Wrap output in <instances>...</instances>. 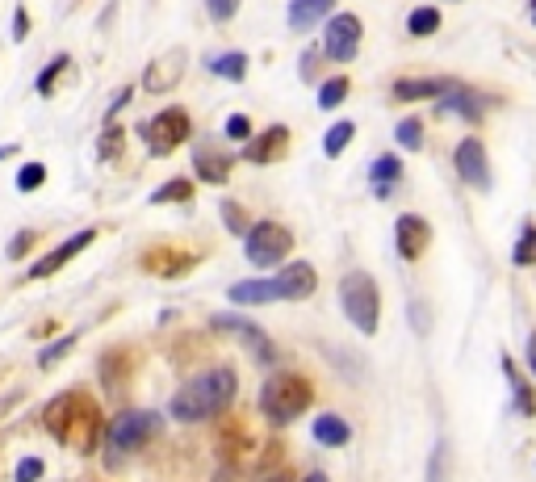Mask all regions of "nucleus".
I'll use <instances>...</instances> for the list:
<instances>
[{"mask_svg":"<svg viewBox=\"0 0 536 482\" xmlns=\"http://www.w3.org/2000/svg\"><path fill=\"white\" fill-rule=\"evenodd\" d=\"M43 424L51 428V437L59 445H67L72 453L80 457H93L101 449V440H105V424H101V407L93 395L84 390H63L46 403L43 411Z\"/></svg>","mask_w":536,"mask_h":482,"instance_id":"f257e3e1","label":"nucleus"},{"mask_svg":"<svg viewBox=\"0 0 536 482\" xmlns=\"http://www.w3.org/2000/svg\"><path fill=\"white\" fill-rule=\"evenodd\" d=\"M235 390H239V373L227 369V365H219V369H210V373H201V378H193V382L180 386V390L172 395V403H168V416H172L176 424H201V419H214L235 403Z\"/></svg>","mask_w":536,"mask_h":482,"instance_id":"f03ea898","label":"nucleus"},{"mask_svg":"<svg viewBox=\"0 0 536 482\" xmlns=\"http://www.w3.org/2000/svg\"><path fill=\"white\" fill-rule=\"evenodd\" d=\"M310 403H315V390L297 373H273L260 386V411L268 416V424H294Z\"/></svg>","mask_w":536,"mask_h":482,"instance_id":"7ed1b4c3","label":"nucleus"},{"mask_svg":"<svg viewBox=\"0 0 536 482\" xmlns=\"http://www.w3.org/2000/svg\"><path fill=\"white\" fill-rule=\"evenodd\" d=\"M155 432H160V416L155 411H122L105 428V457H110V466H122V457L139 453Z\"/></svg>","mask_w":536,"mask_h":482,"instance_id":"20e7f679","label":"nucleus"},{"mask_svg":"<svg viewBox=\"0 0 536 482\" xmlns=\"http://www.w3.org/2000/svg\"><path fill=\"white\" fill-rule=\"evenodd\" d=\"M339 302H344V315L352 319V328L373 336L377 331V319H382V294H377V281L369 273H348L339 281Z\"/></svg>","mask_w":536,"mask_h":482,"instance_id":"39448f33","label":"nucleus"},{"mask_svg":"<svg viewBox=\"0 0 536 482\" xmlns=\"http://www.w3.org/2000/svg\"><path fill=\"white\" fill-rule=\"evenodd\" d=\"M189 131H193V126H189V113L180 110V105H168V110H160L155 118H147L139 126V134L151 155H172L176 147L189 139Z\"/></svg>","mask_w":536,"mask_h":482,"instance_id":"423d86ee","label":"nucleus"},{"mask_svg":"<svg viewBox=\"0 0 536 482\" xmlns=\"http://www.w3.org/2000/svg\"><path fill=\"white\" fill-rule=\"evenodd\" d=\"M289 248H294V235H289V227H281V222H256V227L248 231V243H243V252H248V261H252L256 269L281 264L285 256H289Z\"/></svg>","mask_w":536,"mask_h":482,"instance_id":"0eeeda50","label":"nucleus"},{"mask_svg":"<svg viewBox=\"0 0 536 482\" xmlns=\"http://www.w3.org/2000/svg\"><path fill=\"white\" fill-rule=\"evenodd\" d=\"M323 51L336 64L356 59V51H361V17L356 13H336L327 22V30H323Z\"/></svg>","mask_w":536,"mask_h":482,"instance_id":"6e6552de","label":"nucleus"},{"mask_svg":"<svg viewBox=\"0 0 536 482\" xmlns=\"http://www.w3.org/2000/svg\"><path fill=\"white\" fill-rule=\"evenodd\" d=\"M214 328L219 331H227V336H239L243 344H248V352H252L260 365H268L277 357V349H273V340L264 336L260 328H256L252 319H243V315H214Z\"/></svg>","mask_w":536,"mask_h":482,"instance_id":"1a4fd4ad","label":"nucleus"},{"mask_svg":"<svg viewBox=\"0 0 536 482\" xmlns=\"http://www.w3.org/2000/svg\"><path fill=\"white\" fill-rule=\"evenodd\" d=\"M453 164H457L461 181L473 189H491V164H486V147L478 139H461L457 152H453Z\"/></svg>","mask_w":536,"mask_h":482,"instance_id":"9d476101","label":"nucleus"},{"mask_svg":"<svg viewBox=\"0 0 536 482\" xmlns=\"http://www.w3.org/2000/svg\"><path fill=\"white\" fill-rule=\"evenodd\" d=\"M180 76H185V51H180V46H172L168 55L151 59L147 76H142V88H147V93H168V88L180 84Z\"/></svg>","mask_w":536,"mask_h":482,"instance_id":"9b49d317","label":"nucleus"},{"mask_svg":"<svg viewBox=\"0 0 536 482\" xmlns=\"http://www.w3.org/2000/svg\"><path fill=\"white\" fill-rule=\"evenodd\" d=\"M285 152H289V131H285V126H268L264 134L248 139L243 160H248V164H277V160H285Z\"/></svg>","mask_w":536,"mask_h":482,"instance_id":"f8f14e48","label":"nucleus"},{"mask_svg":"<svg viewBox=\"0 0 536 482\" xmlns=\"http://www.w3.org/2000/svg\"><path fill=\"white\" fill-rule=\"evenodd\" d=\"M93 240H97V231H93V227L76 231V235H72L67 243H59L55 252H51V256H43V261L34 264V269H30V277H51V273H59V269H63L67 261H76V256L84 252V248H88Z\"/></svg>","mask_w":536,"mask_h":482,"instance_id":"ddd939ff","label":"nucleus"},{"mask_svg":"<svg viewBox=\"0 0 536 482\" xmlns=\"http://www.w3.org/2000/svg\"><path fill=\"white\" fill-rule=\"evenodd\" d=\"M277 285H281V302H302V298L315 294V269H310L307 261H294V264H285L281 273H277Z\"/></svg>","mask_w":536,"mask_h":482,"instance_id":"4468645a","label":"nucleus"},{"mask_svg":"<svg viewBox=\"0 0 536 482\" xmlns=\"http://www.w3.org/2000/svg\"><path fill=\"white\" fill-rule=\"evenodd\" d=\"M395 240H398V252H403V261H419V256L427 252L432 231H427V222L419 219V214H403V219L395 222Z\"/></svg>","mask_w":536,"mask_h":482,"instance_id":"2eb2a0df","label":"nucleus"},{"mask_svg":"<svg viewBox=\"0 0 536 482\" xmlns=\"http://www.w3.org/2000/svg\"><path fill=\"white\" fill-rule=\"evenodd\" d=\"M193 264H198V256L176 252V248H151V252L142 256V269L155 277H180V273H189Z\"/></svg>","mask_w":536,"mask_h":482,"instance_id":"dca6fc26","label":"nucleus"},{"mask_svg":"<svg viewBox=\"0 0 536 482\" xmlns=\"http://www.w3.org/2000/svg\"><path fill=\"white\" fill-rule=\"evenodd\" d=\"M230 302H235V307H264V302H281V285H277V277H264V281H235V285H230Z\"/></svg>","mask_w":536,"mask_h":482,"instance_id":"f3484780","label":"nucleus"},{"mask_svg":"<svg viewBox=\"0 0 536 482\" xmlns=\"http://www.w3.org/2000/svg\"><path fill=\"white\" fill-rule=\"evenodd\" d=\"M230 164H235L230 155L214 152V147H206V143H201V147H198V155H193V168H198V176L206 181V185H227Z\"/></svg>","mask_w":536,"mask_h":482,"instance_id":"a211bd4d","label":"nucleus"},{"mask_svg":"<svg viewBox=\"0 0 536 482\" xmlns=\"http://www.w3.org/2000/svg\"><path fill=\"white\" fill-rule=\"evenodd\" d=\"M331 9H336V0H294L289 5V30H315Z\"/></svg>","mask_w":536,"mask_h":482,"instance_id":"6ab92c4d","label":"nucleus"},{"mask_svg":"<svg viewBox=\"0 0 536 482\" xmlns=\"http://www.w3.org/2000/svg\"><path fill=\"white\" fill-rule=\"evenodd\" d=\"M440 113H461L465 122H478L482 118V97L478 93H470V88L453 84L444 97H440Z\"/></svg>","mask_w":536,"mask_h":482,"instance_id":"aec40b11","label":"nucleus"},{"mask_svg":"<svg viewBox=\"0 0 536 482\" xmlns=\"http://www.w3.org/2000/svg\"><path fill=\"white\" fill-rule=\"evenodd\" d=\"M315 440H318V445H327V449H339V445H348V440H352L348 419H339V416H318V419H315Z\"/></svg>","mask_w":536,"mask_h":482,"instance_id":"412c9836","label":"nucleus"},{"mask_svg":"<svg viewBox=\"0 0 536 482\" xmlns=\"http://www.w3.org/2000/svg\"><path fill=\"white\" fill-rule=\"evenodd\" d=\"M453 88V80H398L395 84V97L398 101H424V97H444Z\"/></svg>","mask_w":536,"mask_h":482,"instance_id":"4be33fe9","label":"nucleus"},{"mask_svg":"<svg viewBox=\"0 0 536 482\" xmlns=\"http://www.w3.org/2000/svg\"><path fill=\"white\" fill-rule=\"evenodd\" d=\"M122 147H126V126H118V122L110 118L97 139V160L101 164H113V160H122Z\"/></svg>","mask_w":536,"mask_h":482,"instance_id":"5701e85b","label":"nucleus"},{"mask_svg":"<svg viewBox=\"0 0 536 482\" xmlns=\"http://www.w3.org/2000/svg\"><path fill=\"white\" fill-rule=\"evenodd\" d=\"M373 176V189H377V198H390V185H395L398 176H403V164H398L395 155H377V164L369 168Z\"/></svg>","mask_w":536,"mask_h":482,"instance_id":"b1692460","label":"nucleus"},{"mask_svg":"<svg viewBox=\"0 0 536 482\" xmlns=\"http://www.w3.org/2000/svg\"><path fill=\"white\" fill-rule=\"evenodd\" d=\"M206 67L214 72V76H222V80H243V76H248V55H243V51H227V55L206 59Z\"/></svg>","mask_w":536,"mask_h":482,"instance_id":"393cba45","label":"nucleus"},{"mask_svg":"<svg viewBox=\"0 0 536 482\" xmlns=\"http://www.w3.org/2000/svg\"><path fill=\"white\" fill-rule=\"evenodd\" d=\"M406 30L415 34V38H427V34H436V30H440V9H432V5L415 9L411 17H406Z\"/></svg>","mask_w":536,"mask_h":482,"instance_id":"a878e982","label":"nucleus"},{"mask_svg":"<svg viewBox=\"0 0 536 482\" xmlns=\"http://www.w3.org/2000/svg\"><path fill=\"white\" fill-rule=\"evenodd\" d=\"M189 198H193V181H168V185H160L151 193V206H168V202L180 206V202H189Z\"/></svg>","mask_w":536,"mask_h":482,"instance_id":"bb28decb","label":"nucleus"},{"mask_svg":"<svg viewBox=\"0 0 536 482\" xmlns=\"http://www.w3.org/2000/svg\"><path fill=\"white\" fill-rule=\"evenodd\" d=\"M352 134H356V122H336V126L327 131V139H323V152H327L331 160H336V155L352 143Z\"/></svg>","mask_w":536,"mask_h":482,"instance_id":"cd10ccee","label":"nucleus"},{"mask_svg":"<svg viewBox=\"0 0 536 482\" xmlns=\"http://www.w3.org/2000/svg\"><path fill=\"white\" fill-rule=\"evenodd\" d=\"M503 369H507V378H512V390H515V407H520V411H524V416H532V411H536V403H532V386H528L524 378H520V373H515V365L507 361V357H503Z\"/></svg>","mask_w":536,"mask_h":482,"instance_id":"c85d7f7f","label":"nucleus"},{"mask_svg":"<svg viewBox=\"0 0 536 482\" xmlns=\"http://www.w3.org/2000/svg\"><path fill=\"white\" fill-rule=\"evenodd\" d=\"M67 67H72V59H67V55H55V59H51V64L43 67V76H38V84H34V88H38L43 97H51V93H55V80L63 76Z\"/></svg>","mask_w":536,"mask_h":482,"instance_id":"c756f323","label":"nucleus"},{"mask_svg":"<svg viewBox=\"0 0 536 482\" xmlns=\"http://www.w3.org/2000/svg\"><path fill=\"white\" fill-rule=\"evenodd\" d=\"M395 139L403 143L406 152H419V147H424V122H419V118H406V122H398Z\"/></svg>","mask_w":536,"mask_h":482,"instance_id":"7c9ffc66","label":"nucleus"},{"mask_svg":"<svg viewBox=\"0 0 536 482\" xmlns=\"http://www.w3.org/2000/svg\"><path fill=\"white\" fill-rule=\"evenodd\" d=\"M344 97H348V80H344V76L327 80V84L318 88V110H336Z\"/></svg>","mask_w":536,"mask_h":482,"instance_id":"2f4dec72","label":"nucleus"},{"mask_svg":"<svg viewBox=\"0 0 536 482\" xmlns=\"http://www.w3.org/2000/svg\"><path fill=\"white\" fill-rule=\"evenodd\" d=\"M515 264H532L536 261V227H520V243H515V252H512Z\"/></svg>","mask_w":536,"mask_h":482,"instance_id":"473e14b6","label":"nucleus"},{"mask_svg":"<svg viewBox=\"0 0 536 482\" xmlns=\"http://www.w3.org/2000/svg\"><path fill=\"white\" fill-rule=\"evenodd\" d=\"M76 349V336H63V340H55V344H46L43 352H38V365H43V369H51V365H59L67 357V352Z\"/></svg>","mask_w":536,"mask_h":482,"instance_id":"72a5a7b5","label":"nucleus"},{"mask_svg":"<svg viewBox=\"0 0 536 482\" xmlns=\"http://www.w3.org/2000/svg\"><path fill=\"white\" fill-rule=\"evenodd\" d=\"M222 222H227V231L230 235H248V210L243 206H235V202H222Z\"/></svg>","mask_w":536,"mask_h":482,"instance_id":"f704fd0d","label":"nucleus"},{"mask_svg":"<svg viewBox=\"0 0 536 482\" xmlns=\"http://www.w3.org/2000/svg\"><path fill=\"white\" fill-rule=\"evenodd\" d=\"M222 134H227L230 143H248L252 139V122L243 118V113H230V118L222 122Z\"/></svg>","mask_w":536,"mask_h":482,"instance_id":"c9c22d12","label":"nucleus"},{"mask_svg":"<svg viewBox=\"0 0 536 482\" xmlns=\"http://www.w3.org/2000/svg\"><path fill=\"white\" fill-rule=\"evenodd\" d=\"M43 181H46V168L43 164H25L22 172H17V189H22V193H34Z\"/></svg>","mask_w":536,"mask_h":482,"instance_id":"e433bc0d","label":"nucleus"},{"mask_svg":"<svg viewBox=\"0 0 536 482\" xmlns=\"http://www.w3.org/2000/svg\"><path fill=\"white\" fill-rule=\"evenodd\" d=\"M444 466H449V445L440 440V445H436V453H432V474H427V482H449Z\"/></svg>","mask_w":536,"mask_h":482,"instance_id":"4c0bfd02","label":"nucleus"},{"mask_svg":"<svg viewBox=\"0 0 536 482\" xmlns=\"http://www.w3.org/2000/svg\"><path fill=\"white\" fill-rule=\"evenodd\" d=\"M239 5H243V0H206V9H210L214 22H230V17L239 13Z\"/></svg>","mask_w":536,"mask_h":482,"instance_id":"58836bf2","label":"nucleus"},{"mask_svg":"<svg viewBox=\"0 0 536 482\" xmlns=\"http://www.w3.org/2000/svg\"><path fill=\"white\" fill-rule=\"evenodd\" d=\"M43 470H46V466L38 457H22V461H17V478H13V482H38V478H43Z\"/></svg>","mask_w":536,"mask_h":482,"instance_id":"ea45409f","label":"nucleus"},{"mask_svg":"<svg viewBox=\"0 0 536 482\" xmlns=\"http://www.w3.org/2000/svg\"><path fill=\"white\" fill-rule=\"evenodd\" d=\"M30 243H34V231H17L13 243H9V256H13V261H22V256L30 252Z\"/></svg>","mask_w":536,"mask_h":482,"instance_id":"a19ab883","label":"nucleus"},{"mask_svg":"<svg viewBox=\"0 0 536 482\" xmlns=\"http://www.w3.org/2000/svg\"><path fill=\"white\" fill-rule=\"evenodd\" d=\"M25 34H30V13L17 5V13H13V38H17V43H25Z\"/></svg>","mask_w":536,"mask_h":482,"instance_id":"79ce46f5","label":"nucleus"},{"mask_svg":"<svg viewBox=\"0 0 536 482\" xmlns=\"http://www.w3.org/2000/svg\"><path fill=\"white\" fill-rule=\"evenodd\" d=\"M260 482H294V474H289V466H281V461H277L273 474H268V470L260 474Z\"/></svg>","mask_w":536,"mask_h":482,"instance_id":"37998d69","label":"nucleus"},{"mask_svg":"<svg viewBox=\"0 0 536 482\" xmlns=\"http://www.w3.org/2000/svg\"><path fill=\"white\" fill-rule=\"evenodd\" d=\"M131 97H134V88H131V84H126V88H118V97H113V105H110V118L122 110V105H131Z\"/></svg>","mask_w":536,"mask_h":482,"instance_id":"c03bdc74","label":"nucleus"},{"mask_svg":"<svg viewBox=\"0 0 536 482\" xmlns=\"http://www.w3.org/2000/svg\"><path fill=\"white\" fill-rule=\"evenodd\" d=\"M528 365H532V373H536V331L528 336Z\"/></svg>","mask_w":536,"mask_h":482,"instance_id":"a18cd8bd","label":"nucleus"},{"mask_svg":"<svg viewBox=\"0 0 536 482\" xmlns=\"http://www.w3.org/2000/svg\"><path fill=\"white\" fill-rule=\"evenodd\" d=\"M13 152H17V143H9V147H0V160H9Z\"/></svg>","mask_w":536,"mask_h":482,"instance_id":"49530a36","label":"nucleus"},{"mask_svg":"<svg viewBox=\"0 0 536 482\" xmlns=\"http://www.w3.org/2000/svg\"><path fill=\"white\" fill-rule=\"evenodd\" d=\"M302 482H327V474H307Z\"/></svg>","mask_w":536,"mask_h":482,"instance_id":"de8ad7c7","label":"nucleus"},{"mask_svg":"<svg viewBox=\"0 0 536 482\" xmlns=\"http://www.w3.org/2000/svg\"><path fill=\"white\" fill-rule=\"evenodd\" d=\"M532 22H536V0H532Z\"/></svg>","mask_w":536,"mask_h":482,"instance_id":"09e8293b","label":"nucleus"}]
</instances>
